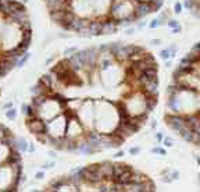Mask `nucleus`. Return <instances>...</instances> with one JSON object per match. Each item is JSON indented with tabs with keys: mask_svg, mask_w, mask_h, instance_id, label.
Masks as SVG:
<instances>
[{
	"mask_svg": "<svg viewBox=\"0 0 200 192\" xmlns=\"http://www.w3.org/2000/svg\"><path fill=\"white\" fill-rule=\"evenodd\" d=\"M29 18V16H28V13H26V9L25 7H22V9H20V10H16L13 11L10 16L7 17V20L10 22H14L16 25H21L22 22L25 21V20H28Z\"/></svg>",
	"mask_w": 200,
	"mask_h": 192,
	"instance_id": "6",
	"label": "nucleus"
},
{
	"mask_svg": "<svg viewBox=\"0 0 200 192\" xmlns=\"http://www.w3.org/2000/svg\"><path fill=\"white\" fill-rule=\"evenodd\" d=\"M71 10L77 14V17L92 18V16H95V7L92 0H72Z\"/></svg>",
	"mask_w": 200,
	"mask_h": 192,
	"instance_id": "2",
	"label": "nucleus"
},
{
	"mask_svg": "<svg viewBox=\"0 0 200 192\" xmlns=\"http://www.w3.org/2000/svg\"><path fill=\"white\" fill-rule=\"evenodd\" d=\"M152 45H154V46L161 45V39H152Z\"/></svg>",
	"mask_w": 200,
	"mask_h": 192,
	"instance_id": "34",
	"label": "nucleus"
},
{
	"mask_svg": "<svg viewBox=\"0 0 200 192\" xmlns=\"http://www.w3.org/2000/svg\"><path fill=\"white\" fill-rule=\"evenodd\" d=\"M11 107H14V105H13V102H7L4 106H3V109L4 110H7V109H11Z\"/></svg>",
	"mask_w": 200,
	"mask_h": 192,
	"instance_id": "32",
	"label": "nucleus"
},
{
	"mask_svg": "<svg viewBox=\"0 0 200 192\" xmlns=\"http://www.w3.org/2000/svg\"><path fill=\"white\" fill-rule=\"evenodd\" d=\"M145 25H146V22H143V21H140L139 22V24H138V29H142L143 27H145Z\"/></svg>",
	"mask_w": 200,
	"mask_h": 192,
	"instance_id": "36",
	"label": "nucleus"
},
{
	"mask_svg": "<svg viewBox=\"0 0 200 192\" xmlns=\"http://www.w3.org/2000/svg\"><path fill=\"white\" fill-rule=\"evenodd\" d=\"M182 6H184L185 9H188V10H195L196 7H197V3H196L195 0H185L184 3H182Z\"/></svg>",
	"mask_w": 200,
	"mask_h": 192,
	"instance_id": "16",
	"label": "nucleus"
},
{
	"mask_svg": "<svg viewBox=\"0 0 200 192\" xmlns=\"http://www.w3.org/2000/svg\"><path fill=\"white\" fill-rule=\"evenodd\" d=\"M138 1H150V0H138Z\"/></svg>",
	"mask_w": 200,
	"mask_h": 192,
	"instance_id": "40",
	"label": "nucleus"
},
{
	"mask_svg": "<svg viewBox=\"0 0 200 192\" xmlns=\"http://www.w3.org/2000/svg\"><path fill=\"white\" fill-rule=\"evenodd\" d=\"M140 150H142V148L140 146H132L131 149H129V153H131L132 156H136L140 153Z\"/></svg>",
	"mask_w": 200,
	"mask_h": 192,
	"instance_id": "20",
	"label": "nucleus"
},
{
	"mask_svg": "<svg viewBox=\"0 0 200 192\" xmlns=\"http://www.w3.org/2000/svg\"><path fill=\"white\" fill-rule=\"evenodd\" d=\"M199 182H200V174H199Z\"/></svg>",
	"mask_w": 200,
	"mask_h": 192,
	"instance_id": "42",
	"label": "nucleus"
},
{
	"mask_svg": "<svg viewBox=\"0 0 200 192\" xmlns=\"http://www.w3.org/2000/svg\"><path fill=\"white\" fill-rule=\"evenodd\" d=\"M152 153H158V155L164 156V155H165V149H164V148H161V146H156V148H153V149H152Z\"/></svg>",
	"mask_w": 200,
	"mask_h": 192,
	"instance_id": "19",
	"label": "nucleus"
},
{
	"mask_svg": "<svg viewBox=\"0 0 200 192\" xmlns=\"http://www.w3.org/2000/svg\"><path fill=\"white\" fill-rule=\"evenodd\" d=\"M196 161H197V164L200 166V157H196Z\"/></svg>",
	"mask_w": 200,
	"mask_h": 192,
	"instance_id": "39",
	"label": "nucleus"
},
{
	"mask_svg": "<svg viewBox=\"0 0 200 192\" xmlns=\"http://www.w3.org/2000/svg\"><path fill=\"white\" fill-rule=\"evenodd\" d=\"M164 121L168 125L172 131L181 134L185 128H189L188 124H186V120H185L184 114H179V113H168L164 116Z\"/></svg>",
	"mask_w": 200,
	"mask_h": 192,
	"instance_id": "4",
	"label": "nucleus"
},
{
	"mask_svg": "<svg viewBox=\"0 0 200 192\" xmlns=\"http://www.w3.org/2000/svg\"><path fill=\"white\" fill-rule=\"evenodd\" d=\"M170 176H171V178H172V181H175V180H178L179 178V171H172Z\"/></svg>",
	"mask_w": 200,
	"mask_h": 192,
	"instance_id": "26",
	"label": "nucleus"
},
{
	"mask_svg": "<svg viewBox=\"0 0 200 192\" xmlns=\"http://www.w3.org/2000/svg\"><path fill=\"white\" fill-rule=\"evenodd\" d=\"M21 113L25 116L26 118L29 117H35V109L32 105H26V103H22L21 105Z\"/></svg>",
	"mask_w": 200,
	"mask_h": 192,
	"instance_id": "9",
	"label": "nucleus"
},
{
	"mask_svg": "<svg viewBox=\"0 0 200 192\" xmlns=\"http://www.w3.org/2000/svg\"><path fill=\"white\" fill-rule=\"evenodd\" d=\"M113 166H114V181H116L121 174H124L125 171L132 169L129 164H122V163H113Z\"/></svg>",
	"mask_w": 200,
	"mask_h": 192,
	"instance_id": "8",
	"label": "nucleus"
},
{
	"mask_svg": "<svg viewBox=\"0 0 200 192\" xmlns=\"http://www.w3.org/2000/svg\"><path fill=\"white\" fill-rule=\"evenodd\" d=\"M163 138H164V137H163V134H160V132L156 134V141H157L158 144H161V142H163Z\"/></svg>",
	"mask_w": 200,
	"mask_h": 192,
	"instance_id": "29",
	"label": "nucleus"
},
{
	"mask_svg": "<svg viewBox=\"0 0 200 192\" xmlns=\"http://www.w3.org/2000/svg\"><path fill=\"white\" fill-rule=\"evenodd\" d=\"M21 1H24V3H26V1H28V0H21Z\"/></svg>",
	"mask_w": 200,
	"mask_h": 192,
	"instance_id": "41",
	"label": "nucleus"
},
{
	"mask_svg": "<svg viewBox=\"0 0 200 192\" xmlns=\"http://www.w3.org/2000/svg\"><path fill=\"white\" fill-rule=\"evenodd\" d=\"M161 144H163V146H165V148H172V146H174V139L171 138V137H164Z\"/></svg>",
	"mask_w": 200,
	"mask_h": 192,
	"instance_id": "17",
	"label": "nucleus"
},
{
	"mask_svg": "<svg viewBox=\"0 0 200 192\" xmlns=\"http://www.w3.org/2000/svg\"><path fill=\"white\" fill-rule=\"evenodd\" d=\"M29 59H31V53H29V52H25V53L18 59V61H17V67H24Z\"/></svg>",
	"mask_w": 200,
	"mask_h": 192,
	"instance_id": "13",
	"label": "nucleus"
},
{
	"mask_svg": "<svg viewBox=\"0 0 200 192\" xmlns=\"http://www.w3.org/2000/svg\"><path fill=\"white\" fill-rule=\"evenodd\" d=\"M100 173L104 180H113L114 181V166L110 161H104L100 164Z\"/></svg>",
	"mask_w": 200,
	"mask_h": 192,
	"instance_id": "7",
	"label": "nucleus"
},
{
	"mask_svg": "<svg viewBox=\"0 0 200 192\" xmlns=\"http://www.w3.org/2000/svg\"><path fill=\"white\" fill-rule=\"evenodd\" d=\"M35 152V146H33V144H29L28 145V152L26 153H33Z\"/></svg>",
	"mask_w": 200,
	"mask_h": 192,
	"instance_id": "31",
	"label": "nucleus"
},
{
	"mask_svg": "<svg viewBox=\"0 0 200 192\" xmlns=\"http://www.w3.org/2000/svg\"><path fill=\"white\" fill-rule=\"evenodd\" d=\"M157 127V121H154V123H152V128H156Z\"/></svg>",
	"mask_w": 200,
	"mask_h": 192,
	"instance_id": "38",
	"label": "nucleus"
},
{
	"mask_svg": "<svg viewBox=\"0 0 200 192\" xmlns=\"http://www.w3.org/2000/svg\"><path fill=\"white\" fill-rule=\"evenodd\" d=\"M77 117L85 127V129H88V131H89V128L92 129L95 127V102L90 99H85L77 110Z\"/></svg>",
	"mask_w": 200,
	"mask_h": 192,
	"instance_id": "1",
	"label": "nucleus"
},
{
	"mask_svg": "<svg viewBox=\"0 0 200 192\" xmlns=\"http://www.w3.org/2000/svg\"><path fill=\"white\" fill-rule=\"evenodd\" d=\"M25 124H26V127H28V129H29V132L33 134V135L46 131V121L42 120V118L36 117V116H35V117L26 118Z\"/></svg>",
	"mask_w": 200,
	"mask_h": 192,
	"instance_id": "5",
	"label": "nucleus"
},
{
	"mask_svg": "<svg viewBox=\"0 0 200 192\" xmlns=\"http://www.w3.org/2000/svg\"><path fill=\"white\" fill-rule=\"evenodd\" d=\"M53 166H54V161H48L42 166V169L43 170H50V169H53Z\"/></svg>",
	"mask_w": 200,
	"mask_h": 192,
	"instance_id": "24",
	"label": "nucleus"
},
{
	"mask_svg": "<svg viewBox=\"0 0 200 192\" xmlns=\"http://www.w3.org/2000/svg\"><path fill=\"white\" fill-rule=\"evenodd\" d=\"M160 57L163 60H171L172 59V54H171V50H170V48H167V49H163L161 52H160Z\"/></svg>",
	"mask_w": 200,
	"mask_h": 192,
	"instance_id": "15",
	"label": "nucleus"
},
{
	"mask_svg": "<svg viewBox=\"0 0 200 192\" xmlns=\"http://www.w3.org/2000/svg\"><path fill=\"white\" fill-rule=\"evenodd\" d=\"M179 25V22L177 21V20H172V18H170V20H167V27H170L171 29H174V28H177Z\"/></svg>",
	"mask_w": 200,
	"mask_h": 192,
	"instance_id": "18",
	"label": "nucleus"
},
{
	"mask_svg": "<svg viewBox=\"0 0 200 192\" xmlns=\"http://www.w3.org/2000/svg\"><path fill=\"white\" fill-rule=\"evenodd\" d=\"M85 127L81 124V121L78 120L77 116L68 118V123H67V129H65V137L71 139H77L78 138H85Z\"/></svg>",
	"mask_w": 200,
	"mask_h": 192,
	"instance_id": "3",
	"label": "nucleus"
},
{
	"mask_svg": "<svg viewBox=\"0 0 200 192\" xmlns=\"http://www.w3.org/2000/svg\"><path fill=\"white\" fill-rule=\"evenodd\" d=\"M133 32H135V27H131V25H129V27H126V35H132V33H133Z\"/></svg>",
	"mask_w": 200,
	"mask_h": 192,
	"instance_id": "28",
	"label": "nucleus"
},
{
	"mask_svg": "<svg viewBox=\"0 0 200 192\" xmlns=\"http://www.w3.org/2000/svg\"><path fill=\"white\" fill-rule=\"evenodd\" d=\"M124 155H125V153H124V150H118L116 155H114V157H122Z\"/></svg>",
	"mask_w": 200,
	"mask_h": 192,
	"instance_id": "35",
	"label": "nucleus"
},
{
	"mask_svg": "<svg viewBox=\"0 0 200 192\" xmlns=\"http://www.w3.org/2000/svg\"><path fill=\"white\" fill-rule=\"evenodd\" d=\"M179 32H182V27H181V24H179L177 28H174V29H172V33H179Z\"/></svg>",
	"mask_w": 200,
	"mask_h": 192,
	"instance_id": "33",
	"label": "nucleus"
},
{
	"mask_svg": "<svg viewBox=\"0 0 200 192\" xmlns=\"http://www.w3.org/2000/svg\"><path fill=\"white\" fill-rule=\"evenodd\" d=\"M28 145L29 142L24 138H17V149L20 150L21 153H26L28 152Z\"/></svg>",
	"mask_w": 200,
	"mask_h": 192,
	"instance_id": "11",
	"label": "nucleus"
},
{
	"mask_svg": "<svg viewBox=\"0 0 200 192\" xmlns=\"http://www.w3.org/2000/svg\"><path fill=\"white\" fill-rule=\"evenodd\" d=\"M192 50H193V52H196V53H197V54L200 56V42H199V43H196L195 46L192 48Z\"/></svg>",
	"mask_w": 200,
	"mask_h": 192,
	"instance_id": "27",
	"label": "nucleus"
},
{
	"mask_svg": "<svg viewBox=\"0 0 200 192\" xmlns=\"http://www.w3.org/2000/svg\"><path fill=\"white\" fill-rule=\"evenodd\" d=\"M182 7H184V6H182V3L177 1V3L174 4V13H175V14H179V13H182Z\"/></svg>",
	"mask_w": 200,
	"mask_h": 192,
	"instance_id": "21",
	"label": "nucleus"
},
{
	"mask_svg": "<svg viewBox=\"0 0 200 192\" xmlns=\"http://www.w3.org/2000/svg\"><path fill=\"white\" fill-rule=\"evenodd\" d=\"M17 114H18V112H17L14 107H11V109H7L6 110V117L9 118V120H11V121H14L17 118Z\"/></svg>",
	"mask_w": 200,
	"mask_h": 192,
	"instance_id": "14",
	"label": "nucleus"
},
{
	"mask_svg": "<svg viewBox=\"0 0 200 192\" xmlns=\"http://www.w3.org/2000/svg\"><path fill=\"white\" fill-rule=\"evenodd\" d=\"M43 177H45V170H40V171H38L36 174H35V178H36V180H42Z\"/></svg>",
	"mask_w": 200,
	"mask_h": 192,
	"instance_id": "25",
	"label": "nucleus"
},
{
	"mask_svg": "<svg viewBox=\"0 0 200 192\" xmlns=\"http://www.w3.org/2000/svg\"><path fill=\"white\" fill-rule=\"evenodd\" d=\"M49 155H50V157H54V156H56V153L52 150V152H49Z\"/></svg>",
	"mask_w": 200,
	"mask_h": 192,
	"instance_id": "37",
	"label": "nucleus"
},
{
	"mask_svg": "<svg viewBox=\"0 0 200 192\" xmlns=\"http://www.w3.org/2000/svg\"><path fill=\"white\" fill-rule=\"evenodd\" d=\"M77 50H78L77 48H68V49H65V50H64V56H65V57H68V56H71V54H74Z\"/></svg>",
	"mask_w": 200,
	"mask_h": 192,
	"instance_id": "22",
	"label": "nucleus"
},
{
	"mask_svg": "<svg viewBox=\"0 0 200 192\" xmlns=\"http://www.w3.org/2000/svg\"><path fill=\"white\" fill-rule=\"evenodd\" d=\"M150 178H149L146 174H143L140 171L138 170H133V174H132V182H146L149 181Z\"/></svg>",
	"mask_w": 200,
	"mask_h": 192,
	"instance_id": "10",
	"label": "nucleus"
},
{
	"mask_svg": "<svg viewBox=\"0 0 200 192\" xmlns=\"http://www.w3.org/2000/svg\"><path fill=\"white\" fill-rule=\"evenodd\" d=\"M161 25V21L158 20V18H156V20H153L150 24H149V27L152 28V29H154V28H157V27H160Z\"/></svg>",
	"mask_w": 200,
	"mask_h": 192,
	"instance_id": "23",
	"label": "nucleus"
},
{
	"mask_svg": "<svg viewBox=\"0 0 200 192\" xmlns=\"http://www.w3.org/2000/svg\"><path fill=\"white\" fill-rule=\"evenodd\" d=\"M161 180H163V182H168V184H170V182H172V178H171V176H170V174H168V176H164Z\"/></svg>",
	"mask_w": 200,
	"mask_h": 192,
	"instance_id": "30",
	"label": "nucleus"
},
{
	"mask_svg": "<svg viewBox=\"0 0 200 192\" xmlns=\"http://www.w3.org/2000/svg\"><path fill=\"white\" fill-rule=\"evenodd\" d=\"M124 45H122L121 42H111V43H109V53H111V54H114L116 56L117 53H118V50L122 48Z\"/></svg>",
	"mask_w": 200,
	"mask_h": 192,
	"instance_id": "12",
	"label": "nucleus"
}]
</instances>
